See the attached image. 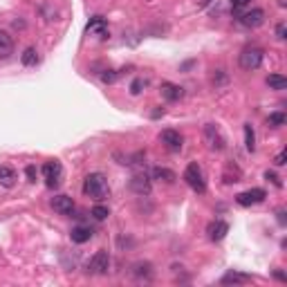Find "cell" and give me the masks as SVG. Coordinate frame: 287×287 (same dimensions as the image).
<instances>
[{
    "label": "cell",
    "mask_w": 287,
    "mask_h": 287,
    "mask_svg": "<svg viewBox=\"0 0 287 287\" xmlns=\"http://www.w3.org/2000/svg\"><path fill=\"white\" fill-rule=\"evenodd\" d=\"M83 193L88 195V198H92V200L108 198L110 186H108L106 175H103V173H90V175L85 177V182H83Z\"/></svg>",
    "instance_id": "6da1fadb"
},
{
    "label": "cell",
    "mask_w": 287,
    "mask_h": 287,
    "mask_svg": "<svg viewBox=\"0 0 287 287\" xmlns=\"http://www.w3.org/2000/svg\"><path fill=\"white\" fill-rule=\"evenodd\" d=\"M184 180L186 184L191 186V189L195 191V193H205L206 191V180H205V173H202V168H200L195 162H191L189 166H186L184 170Z\"/></svg>",
    "instance_id": "7a4b0ae2"
},
{
    "label": "cell",
    "mask_w": 287,
    "mask_h": 287,
    "mask_svg": "<svg viewBox=\"0 0 287 287\" xmlns=\"http://www.w3.org/2000/svg\"><path fill=\"white\" fill-rule=\"evenodd\" d=\"M240 68L243 70H258L260 68V63H263V49L260 47H247L240 52Z\"/></svg>",
    "instance_id": "3957f363"
},
{
    "label": "cell",
    "mask_w": 287,
    "mask_h": 287,
    "mask_svg": "<svg viewBox=\"0 0 287 287\" xmlns=\"http://www.w3.org/2000/svg\"><path fill=\"white\" fill-rule=\"evenodd\" d=\"M108 269H110V256H108V251L99 249V251L90 258L88 272L90 274H108Z\"/></svg>",
    "instance_id": "277c9868"
},
{
    "label": "cell",
    "mask_w": 287,
    "mask_h": 287,
    "mask_svg": "<svg viewBox=\"0 0 287 287\" xmlns=\"http://www.w3.org/2000/svg\"><path fill=\"white\" fill-rule=\"evenodd\" d=\"M265 198H267V193H265L263 189H249V191H245V193L236 195V202H238L240 206H251V205H260Z\"/></svg>",
    "instance_id": "5b68a950"
},
{
    "label": "cell",
    "mask_w": 287,
    "mask_h": 287,
    "mask_svg": "<svg viewBox=\"0 0 287 287\" xmlns=\"http://www.w3.org/2000/svg\"><path fill=\"white\" fill-rule=\"evenodd\" d=\"M205 139H206V146H209L211 151H222L224 148V139L213 123H206L205 126Z\"/></svg>",
    "instance_id": "8992f818"
},
{
    "label": "cell",
    "mask_w": 287,
    "mask_h": 287,
    "mask_svg": "<svg viewBox=\"0 0 287 287\" xmlns=\"http://www.w3.org/2000/svg\"><path fill=\"white\" fill-rule=\"evenodd\" d=\"M130 189H132V193H137V195H148L151 193V177L146 175V173H135V175L130 177Z\"/></svg>",
    "instance_id": "52a82bcc"
},
{
    "label": "cell",
    "mask_w": 287,
    "mask_h": 287,
    "mask_svg": "<svg viewBox=\"0 0 287 287\" xmlns=\"http://www.w3.org/2000/svg\"><path fill=\"white\" fill-rule=\"evenodd\" d=\"M61 173H63V168H61L59 162H45L43 175H45V180H47V186H49V189H52V186H59Z\"/></svg>",
    "instance_id": "ba28073f"
},
{
    "label": "cell",
    "mask_w": 287,
    "mask_h": 287,
    "mask_svg": "<svg viewBox=\"0 0 287 287\" xmlns=\"http://www.w3.org/2000/svg\"><path fill=\"white\" fill-rule=\"evenodd\" d=\"M238 20L245 27H260V25L265 23V11L260 9V7H256V9H251V11H245Z\"/></svg>",
    "instance_id": "9c48e42d"
},
{
    "label": "cell",
    "mask_w": 287,
    "mask_h": 287,
    "mask_svg": "<svg viewBox=\"0 0 287 287\" xmlns=\"http://www.w3.org/2000/svg\"><path fill=\"white\" fill-rule=\"evenodd\" d=\"M52 209L61 215H70L74 211V200L70 195H56L52 198Z\"/></svg>",
    "instance_id": "30bf717a"
},
{
    "label": "cell",
    "mask_w": 287,
    "mask_h": 287,
    "mask_svg": "<svg viewBox=\"0 0 287 287\" xmlns=\"http://www.w3.org/2000/svg\"><path fill=\"white\" fill-rule=\"evenodd\" d=\"M206 234H209V238L213 240V243H220V240L229 234V224L224 222V220H213V222H209V227H206Z\"/></svg>",
    "instance_id": "8fae6325"
},
{
    "label": "cell",
    "mask_w": 287,
    "mask_h": 287,
    "mask_svg": "<svg viewBox=\"0 0 287 287\" xmlns=\"http://www.w3.org/2000/svg\"><path fill=\"white\" fill-rule=\"evenodd\" d=\"M160 139H162V144H166V148L168 151H180L182 148V144H184V139H182V135L177 130H164L160 135Z\"/></svg>",
    "instance_id": "7c38bea8"
},
{
    "label": "cell",
    "mask_w": 287,
    "mask_h": 287,
    "mask_svg": "<svg viewBox=\"0 0 287 287\" xmlns=\"http://www.w3.org/2000/svg\"><path fill=\"white\" fill-rule=\"evenodd\" d=\"M160 92H162V97H164L166 101H180V99L184 97V90H182L180 85H175V83H168V81L162 83Z\"/></svg>",
    "instance_id": "4fadbf2b"
},
{
    "label": "cell",
    "mask_w": 287,
    "mask_h": 287,
    "mask_svg": "<svg viewBox=\"0 0 287 287\" xmlns=\"http://www.w3.org/2000/svg\"><path fill=\"white\" fill-rule=\"evenodd\" d=\"M92 234H94V231L90 227H74L72 234H70V238H72V243L83 245V243H88V240L92 238Z\"/></svg>",
    "instance_id": "5bb4252c"
},
{
    "label": "cell",
    "mask_w": 287,
    "mask_h": 287,
    "mask_svg": "<svg viewBox=\"0 0 287 287\" xmlns=\"http://www.w3.org/2000/svg\"><path fill=\"white\" fill-rule=\"evenodd\" d=\"M16 180H18V175H16V170L11 166H5V164L0 166V184L9 189V186L16 184Z\"/></svg>",
    "instance_id": "9a60e30c"
},
{
    "label": "cell",
    "mask_w": 287,
    "mask_h": 287,
    "mask_svg": "<svg viewBox=\"0 0 287 287\" xmlns=\"http://www.w3.org/2000/svg\"><path fill=\"white\" fill-rule=\"evenodd\" d=\"M224 285H243V283H251V276L247 274H240V272H229L222 276Z\"/></svg>",
    "instance_id": "2e32d148"
},
{
    "label": "cell",
    "mask_w": 287,
    "mask_h": 287,
    "mask_svg": "<svg viewBox=\"0 0 287 287\" xmlns=\"http://www.w3.org/2000/svg\"><path fill=\"white\" fill-rule=\"evenodd\" d=\"M132 276L148 281V278L153 276V265L151 263H135L132 265Z\"/></svg>",
    "instance_id": "e0dca14e"
},
{
    "label": "cell",
    "mask_w": 287,
    "mask_h": 287,
    "mask_svg": "<svg viewBox=\"0 0 287 287\" xmlns=\"http://www.w3.org/2000/svg\"><path fill=\"white\" fill-rule=\"evenodd\" d=\"M85 32L88 34H106V20L101 18V16H94L92 20L88 23V27H85Z\"/></svg>",
    "instance_id": "ac0fdd59"
},
{
    "label": "cell",
    "mask_w": 287,
    "mask_h": 287,
    "mask_svg": "<svg viewBox=\"0 0 287 287\" xmlns=\"http://www.w3.org/2000/svg\"><path fill=\"white\" fill-rule=\"evenodd\" d=\"M153 177H155V180H160V182H166V184H170V182L177 180L173 170H170V168H162V166H157V168L153 170Z\"/></svg>",
    "instance_id": "d6986e66"
},
{
    "label": "cell",
    "mask_w": 287,
    "mask_h": 287,
    "mask_svg": "<svg viewBox=\"0 0 287 287\" xmlns=\"http://www.w3.org/2000/svg\"><path fill=\"white\" fill-rule=\"evenodd\" d=\"M11 49H14V41L7 32L0 30V56H9Z\"/></svg>",
    "instance_id": "ffe728a7"
},
{
    "label": "cell",
    "mask_w": 287,
    "mask_h": 287,
    "mask_svg": "<svg viewBox=\"0 0 287 287\" xmlns=\"http://www.w3.org/2000/svg\"><path fill=\"white\" fill-rule=\"evenodd\" d=\"M245 146L249 153L256 151V132H253L251 123H245Z\"/></svg>",
    "instance_id": "44dd1931"
},
{
    "label": "cell",
    "mask_w": 287,
    "mask_h": 287,
    "mask_svg": "<svg viewBox=\"0 0 287 287\" xmlns=\"http://www.w3.org/2000/svg\"><path fill=\"white\" fill-rule=\"evenodd\" d=\"M267 85L272 90H285L287 88V79L283 74H269L267 77Z\"/></svg>",
    "instance_id": "7402d4cb"
},
{
    "label": "cell",
    "mask_w": 287,
    "mask_h": 287,
    "mask_svg": "<svg viewBox=\"0 0 287 287\" xmlns=\"http://www.w3.org/2000/svg\"><path fill=\"white\" fill-rule=\"evenodd\" d=\"M20 61H23V65H36L39 63V52L34 47H27L23 52V56H20Z\"/></svg>",
    "instance_id": "603a6c76"
},
{
    "label": "cell",
    "mask_w": 287,
    "mask_h": 287,
    "mask_svg": "<svg viewBox=\"0 0 287 287\" xmlns=\"http://www.w3.org/2000/svg\"><path fill=\"white\" fill-rule=\"evenodd\" d=\"M285 122H287V117L283 112H272V115H269V126H283Z\"/></svg>",
    "instance_id": "cb8c5ba5"
},
{
    "label": "cell",
    "mask_w": 287,
    "mask_h": 287,
    "mask_svg": "<svg viewBox=\"0 0 287 287\" xmlns=\"http://www.w3.org/2000/svg\"><path fill=\"white\" fill-rule=\"evenodd\" d=\"M108 215H110L108 206H101V205H99V206H94V209H92V218H94V220H106Z\"/></svg>",
    "instance_id": "d4e9b609"
},
{
    "label": "cell",
    "mask_w": 287,
    "mask_h": 287,
    "mask_svg": "<svg viewBox=\"0 0 287 287\" xmlns=\"http://www.w3.org/2000/svg\"><path fill=\"white\" fill-rule=\"evenodd\" d=\"M229 2H231V9L234 11H240V9H245L251 0H229Z\"/></svg>",
    "instance_id": "484cf974"
},
{
    "label": "cell",
    "mask_w": 287,
    "mask_h": 287,
    "mask_svg": "<svg viewBox=\"0 0 287 287\" xmlns=\"http://www.w3.org/2000/svg\"><path fill=\"white\" fill-rule=\"evenodd\" d=\"M265 177H267V180H269V182H272V184H274V186H278V189H281V186H283L281 177H278V175H276V173H272V170H267V173H265Z\"/></svg>",
    "instance_id": "4316f807"
},
{
    "label": "cell",
    "mask_w": 287,
    "mask_h": 287,
    "mask_svg": "<svg viewBox=\"0 0 287 287\" xmlns=\"http://www.w3.org/2000/svg\"><path fill=\"white\" fill-rule=\"evenodd\" d=\"M115 79H117V72H115V70H106V72L101 74V81L103 83H112Z\"/></svg>",
    "instance_id": "83f0119b"
},
{
    "label": "cell",
    "mask_w": 287,
    "mask_h": 287,
    "mask_svg": "<svg viewBox=\"0 0 287 287\" xmlns=\"http://www.w3.org/2000/svg\"><path fill=\"white\" fill-rule=\"evenodd\" d=\"M141 88H144V79H135V81H132V85H130V92L132 94H139Z\"/></svg>",
    "instance_id": "f1b7e54d"
},
{
    "label": "cell",
    "mask_w": 287,
    "mask_h": 287,
    "mask_svg": "<svg viewBox=\"0 0 287 287\" xmlns=\"http://www.w3.org/2000/svg\"><path fill=\"white\" fill-rule=\"evenodd\" d=\"M285 160H287V153L281 151V153L276 155V160H274V164H276V166H285Z\"/></svg>",
    "instance_id": "f546056e"
},
{
    "label": "cell",
    "mask_w": 287,
    "mask_h": 287,
    "mask_svg": "<svg viewBox=\"0 0 287 287\" xmlns=\"http://www.w3.org/2000/svg\"><path fill=\"white\" fill-rule=\"evenodd\" d=\"M25 173H27V180L30 182H36V166H27Z\"/></svg>",
    "instance_id": "4dcf8cb0"
},
{
    "label": "cell",
    "mask_w": 287,
    "mask_h": 287,
    "mask_svg": "<svg viewBox=\"0 0 287 287\" xmlns=\"http://www.w3.org/2000/svg\"><path fill=\"white\" fill-rule=\"evenodd\" d=\"M285 34H287V27H285V23H281L276 27V36H278V39H285Z\"/></svg>",
    "instance_id": "1f68e13d"
},
{
    "label": "cell",
    "mask_w": 287,
    "mask_h": 287,
    "mask_svg": "<svg viewBox=\"0 0 287 287\" xmlns=\"http://www.w3.org/2000/svg\"><path fill=\"white\" fill-rule=\"evenodd\" d=\"M274 276H276L278 281H287V278H285V274H283V272H274Z\"/></svg>",
    "instance_id": "d6a6232c"
}]
</instances>
